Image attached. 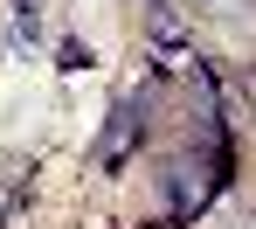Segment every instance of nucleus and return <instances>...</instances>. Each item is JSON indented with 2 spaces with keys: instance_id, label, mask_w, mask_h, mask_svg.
Masks as SVG:
<instances>
[{
  "instance_id": "nucleus-1",
  "label": "nucleus",
  "mask_w": 256,
  "mask_h": 229,
  "mask_svg": "<svg viewBox=\"0 0 256 229\" xmlns=\"http://www.w3.org/2000/svg\"><path fill=\"white\" fill-rule=\"evenodd\" d=\"M138 132H146V97H125V104L111 111L104 139H97V167H104V174H118V167L132 160V146H138Z\"/></svg>"
},
{
  "instance_id": "nucleus-2",
  "label": "nucleus",
  "mask_w": 256,
  "mask_h": 229,
  "mask_svg": "<svg viewBox=\"0 0 256 229\" xmlns=\"http://www.w3.org/2000/svg\"><path fill=\"white\" fill-rule=\"evenodd\" d=\"M152 42L166 49V56L187 42V14H180V0H152Z\"/></svg>"
}]
</instances>
